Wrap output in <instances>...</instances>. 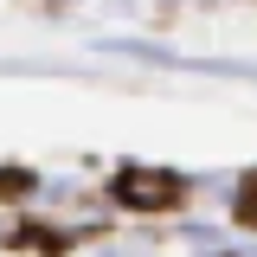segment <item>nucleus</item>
I'll use <instances>...</instances> for the list:
<instances>
[{"instance_id":"f257e3e1","label":"nucleus","mask_w":257,"mask_h":257,"mask_svg":"<svg viewBox=\"0 0 257 257\" xmlns=\"http://www.w3.org/2000/svg\"><path fill=\"white\" fill-rule=\"evenodd\" d=\"M116 199L135 206V212H180L193 199V187L180 174H167V167H122L116 174Z\"/></svg>"},{"instance_id":"f03ea898","label":"nucleus","mask_w":257,"mask_h":257,"mask_svg":"<svg viewBox=\"0 0 257 257\" xmlns=\"http://www.w3.org/2000/svg\"><path fill=\"white\" fill-rule=\"evenodd\" d=\"M238 219H244V225H257V180L244 187V199H238Z\"/></svg>"}]
</instances>
